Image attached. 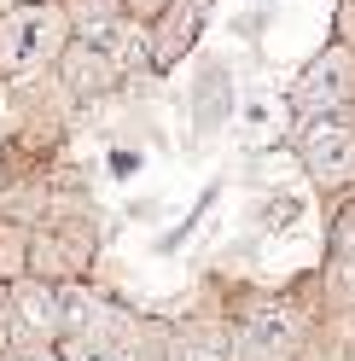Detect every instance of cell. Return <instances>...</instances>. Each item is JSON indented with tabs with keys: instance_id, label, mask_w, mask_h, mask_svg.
I'll list each match as a JSON object with an SVG mask.
<instances>
[{
	"instance_id": "obj_9",
	"label": "cell",
	"mask_w": 355,
	"mask_h": 361,
	"mask_svg": "<svg viewBox=\"0 0 355 361\" xmlns=\"http://www.w3.org/2000/svg\"><path fill=\"white\" fill-rule=\"evenodd\" d=\"M12 344H58V286L12 274Z\"/></svg>"
},
{
	"instance_id": "obj_19",
	"label": "cell",
	"mask_w": 355,
	"mask_h": 361,
	"mask_svg": "<svg viewBox=\"0 0 355 361\" xmlns=\"http://www.w3.org/2000/svg\"><path fill=\"white\" fill-rule=\"evenodd\" d=\"M169 210H163V198H135L128 204V221H163Z\"/></svg>"
},
{
	"instance_id": "obj_4",
	"label": "cell",
	"mask_w": 355,
	"mask_h": 361,
	"mask_svg": "<svg viewBox=\"0 0 355 361\" xmlns=\"http://www.w3.org/2000/svg\"><path fill=\"white\" fill-rule=\"evenodd\" d=\"M216 0H169V6L140 30V64L151 76H169L175 64H187L204 41V24H210Z\"/></svg>"
},
{
	"instance_id": "obj_14",
	"label": "cell",
	"mask_w": 355,
	"mask_h": 361,
	"mask_svg": "<svg viewBox=\"0 0 355 361\" xmlns=\"http://www.w3.org/2000/svg\"><path fill=\"white\" fill-rule=\"evenodd\" d=\"M146 146H123V140H111L105 146V180H117V187H128L135 175H146Z\"/></svg>"
},
{
	"instance_id": "obj_7",
	"label": "cell",
	"mask_w": 355,
	"mask_h": 361,
	"mask_svg": "<svg viewBox=\"0 0 355 361\" xmlns=\"http://www.w3.org/2000/svg\"><path fill=\"white\" fill-rule=\"evenodd\" d=\"M187 111H192V146H210L239 111V87H233V64L204 53L192 64V87H187Z\"/></svg>"
},
{
	"instance_id": "obj_17",
	"label": "cell",
	"mask_w": 355,
	"mask_h": 361,
	"mask_svg": "<svg viewBox=\"0 0 355 361\" xmlns=\"http://www.w3.org/2000/svg\"><path fill=\"white\" fill-rule=\"evenodd\" d=\"M12 355V280L0 274V361Z\"/></svg>"
},
{
	"instance_id": "obj_13",
	"label": "cell",
	"mask_w": 355,
	"mask_h": 361,
	"mask_svg": "<svg viewBox=\"0 0 355 361\" xmlns=\"http://www.w3.org/2000/svg\"><path fill=\"white\" fill-rule=\"evenodd\" d=\"M233 117H239V128H245V140H251V146H262V140L274 134V123H280V105H274L268 94H251L245 105L233 111Z\"/></svg>"
},
{
	"instance_id": "obj_12",
	"label": "cell",
	"mask_w": 355,
	"mask_h": 361,
	"mask_svg": "<svg viewBox=\"0 0 355 361\" xmlns=\"http://www.w3.org/2000/svg\"><path fill=\"white\" fill-rule=\"evenodd\" d=\"M297 221H303V198L297 192H268V198L251 204V228L256 233H292Z\"/></svg>"
},
{
	"instance_id": "obj_6",
	"label": "cell",
	"mask_w": 355,
	"mask_h": 361,
	"mask_svg": "<svg viewBox=\"0 0 355 361\" xmlns=\"http://www.w3.org/2000/svg\"><path fill=\"white\" fill-rule=\"evenodd\" d=\"M233 332V361H292L297 355V338H303V321L292 303H251L239 309V321L228 326Z\"/></svg>"
},
{
	"instance_id": "obj_10",
	"label": "cell",
	"mask_w": 355,
	"mask_h": 361,
	"mask_svg": "<svg viewBox=\"0 0 355 361\" xmlns=\"http://www.w3.org/2000/svg\"><path fill=\"white\" fill-rule=\"evenodd\" d=\"M163 361H233V332L221 326V321H204V314H192V321L169 326Z\"/></svg>"
},
{
	"instance_id": "obj_1",
	"label": "cell",
	"mask_w": 355,
	"mask_h": 361,
	"mask_svg": "<svg viewBox=\"0 0 355 361\" xmlns=\"http://www.w3.org/2000/svg\"><path fill=\"white\" fill-rule=\"evenodd\" d=\"M99 221L94 210H70V216H47L24 233V257H18V274L47 280V286H87L99 262Z\"/></svg>"
},
{
	"instance_id": "obj_5",
	"label": "cell",
	"mask_w": 355,
	"mask_h": 361,
	"mask_svg": "<svg viewBox=\"0 0 355 361\" xmlns=\"http://www.w3.org/2000/svg\"><path fill=\"white\" fill-rule=\"evenodd\" d=\"M355 99V59H349V47L344 41H332L326 53H315L297 71V82H292V111L303 123H320V117H338V111Z\"/></svg>"
},
{
	"instance_id": "obj_16",
	"label": "cell",
	"mask_w": 355,
	"mask_h": 361,
	"mask_svg": "<svg viewBox=\"0 0 355 361\" xmlns=\"http://www.w3.org/2000/svg\"><path fill=\"white\" fill-rule=\"evenodd\" d=\"M163 6H169V0H117V12H123L135 30H146V24H151V18H158Z\"/></svg>"
},
{
	"instance_id": "obj_18",
	"label": "cell",
	"mask_w": 355,
	"mask_h": 361,
	"mask_svg": "<svg viewBox=\"0 0 355 361\" xmlns=\"http://www.w3.org/2000/svg\"><path fill=\"white\" fill-rule=\"evenodd\" d=\"M6 361H64V350L58 344H12Z\"/></svg>"
},
{
	"instance_id": "obj_11",
	"label": "cell",
	"mask_w": 355,
	"mask_h": 361,
	"mask_svg": "<svg viewBox=\"0 0 355 361\" xmlns=\"http://www.w3.org/2000/svg\"><path fill=\"white\" fill-rule=\"evenodd\" d=\"M216 198H221V175H216V180H204V192L192 198V210H187L181 221H175V228H163L158 239H151V257H175V251H181V245H187L198 228H204V216L216 210Z\"/></svg>"
},
{
	"instance_id": "obj_15",
	"label": "cell",
	"mask_w": 355,
	"mask_h": 361,
	"mask_svg": "<svg viewBox=\"0 0 355 361\" xmlns=\"http://www.w3.org/2000/svg\"><path fill=\"white\" fill-rule=\"evenodd\" d=\"M268 24H274V0H262V6H245V12L233 18V35H239V41H262Z\"/></svg>"
},
{
	"instance_id": "obj_8",
	"label": "cell",
	"mask_w": 355,
	"mask_h": 361,
	"mask_svg": "<svg viewBox=\"0 0 355 361\" xmlns=\"http://www.w3.org/2000/svg\"><path fill=\"white\" fill-rule=\"evenodd\" d=\"M297 164L309 169L315 187H344V180H355V128L338 123V117L303 123V134H297Z\"/></svg>"
},
{
	"instance_id": "obj_2",
	"label": "cell",
	"mask_w": 355,
	"mask_h": 361,
	"mask_svg": "<svg viewBox=\"0 0 355 361\" xmlns=\"http://www.w3.org/2000/svg\"><path fill=\"white\" fill-rule=\"evenodd\" d=\"M64 41H70L64 0H12L0 12V87L41 76L64 53Z\"/></svg>"
},
{
	"instance_id": "obj_3",
	"label": "cell",
	"mask_w": 355,
	"mask_h": 361,
	"mask_svg": "<svg viewBox=\"0 0 355 361\" xmlns=\"http://www.w3.org/2000/svg\"><path fill=\"white\" fill-rule=\"evenodd\" d=\"M47 76L58 87V99L70 105V111H94L105 99H117L123 94V59L117 53H105V47H87V41H64V53L47 64Z\"/></svg>"
}]
</instances>
